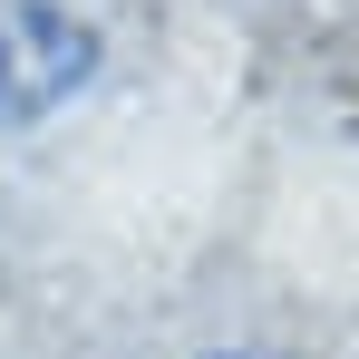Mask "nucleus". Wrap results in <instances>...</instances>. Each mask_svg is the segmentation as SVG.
Returning <instances> with one entry per match:
<instances>
[{
	"label": "nucleus",
	"mask_w": 359,
	"mask_h": 359,
	"mask_svg": "<svg viewBox=\"0 0 359 359\" xmlns=\"http://www.w3.org/2000/svg\"><path fill=\"white\" fill-rule=\"evenodd\" d=\"M97 20L68 0H0V126H49L97 78Z\"/></svg>",
	"instance_id": "nucleus-1"
},
{
	"label": "nucleus",
	"mask_w": 359,
	"mask_h": 359,
	"mask_svg": "<svg viewBox=\"0 0 359 359\" xmlns=\"http://www.w3.org/2000/svg\"><path fill=\"white\" fill-rule=\"evenodd\" d=\"M214 359H262V350H214Z\"/></svg>",
	"instance_id": "nucleus-2"
}]
</instances>
